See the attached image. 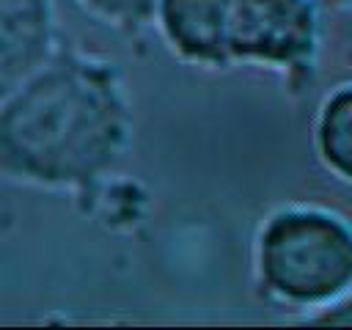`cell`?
<instances>
[{"mask_svg":"<svg viewBox=\"0 0 352 330\" xmlns=\"http://www.w3.org/2000/svg\"><path fill=\"white\" fill-rule=\"evenodd\" d=\"M336 3H346V6H352V0H336Z\"/></svg>","mask_w":352,"mask_h":330,"instance_id":"cell-9","label":"cell"},{"mask_svg":"<svg viewBox=\"0 0 352 330\" xmlns=\"http://www.w3.org/2000/svg\"><path fill=\"white\" fill-rule=\"evenodd\" d=\"M302 322H308V324H344V327H349L352 324V289L346 294H341L338 300H333L330 305L302 316Z\"/></svg>","mask_w":352,"mask_h":330,"instance_id":"cell-8","label":"cell"},{"mask_svg":"<svg viewBox=\"0 0 352 330\" xmlns=\"http://www.w3.org/2000/svg\"><path fill=\"white\" fill-rule=\"evenodd\" d=\"M319 50V0H228L231 66L275 72L302 88L316 74Z\"/></svg>","mask_w":352,"mask_h":330,"instance_id":"cell-3","label":"cell"},{"mask_svg":"<svg viewBox=\"0 0 352 330\" xmlns=\"http://www.w3.org/2000/svg\"><path fill=\"white\" fill-rule=\"evenodd\" d=\"M151 28L184 66L223 72L228 58V0H157Z\"/></svg>","mask_w":352,"mask_h":330,"instance_id":"cell-4","label":"cell"},{"mask_svg":"<svg viewBox=\"0 0 352 330\" xmlns=\"http://www.w3.org/2000/svg\"><path fill=\"white\" fill-rule=\"evenodd\" d=\"M311 146L336 182L352 184V82L336 85L316 104Z\"/></svg>","mask_w":352,"mask_h":330,"instance_id":"cell-6","label":"cell"},{"mask_svg":"<svg viewBox=\"0 0 352 330\" xmlns=\"http://www.w3.org/2000/svg\"><path fill=\"white\" fill-rule=\"evenodd\" d=\"M132 102L110 58L58 50L0 102V179L91 198L132 148Z\"/></svg>","mask_w":352,"mask_h":330,"instance_id":"cell-1","label":"cell"},{"mask_svg":"<svg viewBox=\"0 0 352 330\" xmlns=\"http://www.w3.org/2000/svg\"><path fill=\"white\" fill-rule=\"evenodd\" d=\"M250 270L267 302L308 316L352 289V220L314 201L280 204L256 226Z\"/></svg>","mask_w":352,"mask_h":330,"instance_id":"cell-2","label":"cell"},{"mask_svg":"<svg viewBox=\"0 0 352 330\" xmlns=\"http://www.w3.org/2000/svg\"><path fill=\"white\" fill-rule=\"evenodd\" d=\"M72 3L102 28L124 36H135L151 28L157 0H72Z\"/></svg>","mask_w":352,"mask_h":330,"instance_id":"cell-7","label":"cell"},{"mask_svg":"<svg viewBox=\"0 0 352 330\" xmlns=\"http://www.w3.org/2000/svg\"><path fill=\"white\" fill-rule=\"evenodd\" d=\"M55 0H0V102L58 50Z\"/></svg>","mask_w":352,"mask_h":330,"instance_id":"cell-5","label":"cell"}]
</instances>
